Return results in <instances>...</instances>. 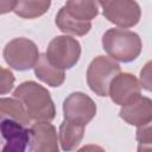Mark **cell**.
Listing matches in <instances>:
<instances>
[{
  "label": "cell",
  "mask_w": 152,
  "mask_h": 152,
  "mask_svg": "<svg viewBox=\"0 0 152 152\" xmlns=\"http://www.w3.org/2000/svg\"><path fill=\"white\" fill-rule=\"evenodd\" d=\"M63 115L65 121L86 127L96 115V104L87 94L75 91L64 100Z\"/></svg>",
  "instance_id": "obj_7"
},
{
  "label": "cell",
  "mask_w": 152,
  "mask_h": 152,
  "mask_svg": "<svg viewBox=\"0 0 152 152\" xmlns=\"http://www.w3.org/2000/svg\"><path fill=\"white\" fill-rule=\"evenodd\" d=\"M139 84L145 90H151V62H147L145 66L140 71V81Z\"/></svg>",
  "instance_id": "obj_20"
},
{
  "label": "cell",
  "mask_w": 152,
  "mask_h": 152,
  "mask_svg": "<svg viewBox=\"0 0 152 152\" xmlns=\"http://www.w3.org/2000/svg\"><path fill=\"white\" fill-rule=\"evenodd\" d=\"M4 59L8 66L18 71H26L34 68L39 59L37 45L28 38L18 37L10 40L2 52Z\"/></svg>",
  "instance_id": "obj_4"
},
{
  "label": "cell",
  "mask_w": 152,
  "mask_h": 152,
  "mask_svg": "<svg viewBox=\"0 0 152 152\" xmlns=\"http://www.w3.org/2000/svg\"><path fill=\"white\" fill-rule=\"evenodd\" d=\"M45 56L50 64L64 71L74 68L81 57L80 42L70 36H57L51 39Z\"/></svg>",
  "instance_id": "obj_3"
},
{
  "label": "cell",
  "mask_w": 152,
  "mask_h": 152,
  "mask_svg": "<svg viewBox=\"0 0 152 152\" xmlns=\"http://www.w3.org/2000/svg\"><path fill=\"white\" fill-rule=\"evenodd\" d=\"M119 115L128 125L135 127L148 125L152 120V101L150 97L140 95L131 103L122 106Z\"/></svg>",
  "instance_id": "obj_11"
},
{
  "label": "cell",
  "mask_w": 152,
  "mask_h": 152,
  "mask_svg": "<svg viewBox=\"0 0 152 152\" xmlns=\"http://www.w3.org/2000/svg\"><path fill=\"white\" fill-rule=\"evenodd\" d=\"M103 50L113 61L129 63L141 52L142 43L138 33L126 28H109L102 36Z\"/></svg>",
  "instance_id": "obj_2"
},
{
  "label": "cell",
  "mask_w": 152,
  "mask_h": 152,
  "mask_svg": "<svg viewBox=\"0 0 152 152\" xmlns=\"http://www.w3.org/2000/svg\"><path fill=\"white\" fill-rule=\"evenodd\" d=\"M34 75L38 80L46 83L50 87H61L65 81V74L64 71L55 68L50 62L48 61L45 53L39 56L38 62L34 65Z\"/></svg>",
  "instance_id": "obj_12"
},
{
  "label": "cell",
  "mask_w": 152,
  "mask_h": 152,
  "mask_svg": "<svg viewBox=\"0 0 152 152\" xmlns=\"http://www.w3.org/2000/svg\"><path fill=\"white\" fill-rule=\"evenodd\" d=\"M83 135H84V127L82 126L70 124L65 120H63L62 124L59 125L58 139L61 147L64 152L74 151L82 141Z\"/></svg>",
  "instance_id": "obj_14"
},
{
  "label": "cell",
  "mask_w": 152,
  "mask_h": 152,
  "mask_svg": "<svg viewBox=\"0 0 152 152\" xmlns=\"http://www.w3.org/2000/svg\"><path fill=\"white\" fill-rule=\"evenodd\" d=\"M50 6V1H17L13 12L24 19H33L48 12Z\"/></svg>",
  "instance_id": "obj_17"
},
{
  "label": "cell",
  "mask_w": 152,
  "mask_h": 152,
  "mask_svg": "<svg viewBox=\"0 0 152 152\" xmlns=\"http://www.w3.org/2000/svg\"><path fill=\"white\" fill-rule=\"evenodd\" d=\"M64 11L78 21L91 23V20L99 14V5L95 1H66L63 6Z\"/></svg>",
  "instance_id": "obj_15"
},
{
  "label": "cell",
  "mask_w": 152,
  "mask_h": 152,
  "mask_svg": "<svg viewBox=\"0 0 152 152\" xmlns=\"http://www.w3.org/2000/svg\"><path fill=\"white\" fill-rule=\"evenodd\" d=\"M0 120L15 121L23 126L31 122L21 102L14 97H0Z\"/></svg>",
  "instance_id": "obj_13"
},
{
  "label": "cell",
  "mask_w": 152,
  "mask_h": 152,
  "mask_svg": "<svg viewBox=\"0 0 152 152\" xmlns=\"http://www.w3.org/2000/svg\"><path fill=\"white\" fill-rule=\"evenodd\" d=\"M30 140V131L25 126L0 120V152H28Z\"/></svg>",
  "instance_id": "obj_8"
},
{
  "label": "cell",
  "mask_w": 152,
  "mask_h": 152,
  "mask_svg": "<svg viewBox=\"0 0 152 152\" xmlns=\"http://www.w3.org/2000/svg\"><path fill=\"white\" fill-rule=\"evenodd\" d=\"M15 77L13 72L8 69L0 66V95L8 94L14 86Z\"/></svg>",
  "instance_id": "obj_18"
},
{
  "label": "cell",
  "mask_w": 152,
  "mask_h": 152,
  "mask_svg": "<svg viewBox=\"0 0 152 152\" xmlns=\"http://www.w3.org/2000/svg\"><path fill=\"white\" fill-rule=\"evenodd\" d=\"M152 128L151 124L137 127V141L138 144H152Z\"/></svg>",
  "instance_id": "obj_19"
},
{
  "label": "cell",
  "mask_w": 152,
  "mask_h": 152,
  "mask_svg": "<svg viewBox=\"0 0 152 152\" xmlns=\"http://www.w3.org/2000/svg\"><path fill=\"white\" fill-rule=\"evenodd\" d=\"M13 97L21 102L30 119L36 122H51L56 116L55 103L49 90L34 81L20 83L13 91Z\"/></svg>",
  "instance_id": "obj_1"
},
{
  "label": "cell",
  "mask_w": 152,
  "mask_h": 152,
  "mask_svg": "<svg viewBox=\"0 0 152 152\" xmlns=\"http://www.w3.org/2000/svg\"><path fill=\"white\" fill-rule=\"evenodd\" d=\"M138 152H152L151 144H138Z\"/></svg>",
  "instance_id": "obj_23"
},
{
  "label": "cell",
  "mask_w": 152,
  "mask_h": 152,
  "mask_svg": "<svg viewBox=\"0 0 152 152\" xmlns=\"http://www.w3.org/2000/svg\"><path fill=\"white\" fill-rule=\"evenodd\" d=\"M76 152H106V150L99 145H94V144H90V145H86L83 147H81L80 150H77Z\"/></svg>",
  "instance_id": "obj_22"
},
{
  "label": "cell",
  "mask_w": 152,
  "mask_h": 152,
  "mask_svg": "<svg viewBox=\"0 0 152 152\" xmlns=\"http://www.w3.org/2000/svg\"><path fill=\"white\" fill-rule=\"evenodd\" d=\"M55 23L62 32L74 36H86L91 28V23L76 20L75 18L69 15L63 7H61L58 13L56 14Z\"/></svg>",
  "instance_id": "obj_16"
},
{
  "label": "cell",
  "mask_w": 152,
  "mask_h": 152,
  "mask_svg": "<svg viewBox=\"0 0 152 152\" xmlns=\"http://www.w3.org/2000/svg\"><path fill=\"white\" fill-rule=\"evenodd\" d=\"M30 131L31 152H59L56 127L50 122H36Z\"/></svg>",
  "instance_id": "obj_10"
},
{
  "label": "cell",
  "mask_w": 152,
  "mask_h": 152,
  "mask_svg": "<svg viewBox=\"0 0 152 152\" xmlns=\"http://www.w3.org/2000/svg\"><path fill=\"white\" fill-rule=\"evenodd\" d=\"M121 72L120 65L107 56L95 57L87 70V83L93 93L99 96H108L112 80Z\"/></svg>",
  "instance_id": "obj_5"
},
{
  "label": "cell",
  "mask_w": 152,
  "mask_h": 152,
  "mask_svg": "<svg viewBox=\"0 0 152 152\" xmlns=\"http://www.w3.org/2000/svg\"><path fill=\"white\" fill-rule=\"evenodd\" d=\"M141 87L138 78L129 72L118 74L110 82L108 95L119 106H126L140 96Z\"/></svg>",
  "instance_id": "obj_9"
},
{
  "label": "cell",
  "mask_w": 152,
  "mask_h": 152,
  "mask_svg": "<svg viewBox=\"0 0 152 152\" xmlns=\"http://www.w3.org/2000/svg\"><path fill=\"white\" fill-rule=\"evenodd\" d=\"M97 5L101 6L103 17L120 28L127 30L128 27L135 26L141 17V10L137 1H99Z\"/></svg>",
  "instance_id": "obj_6"
},
{
  "label": "cell",
  "mask_w": 152,
  "mask_h": 152,
  "mask_svg": "<svg viewBox=\"0 0 152 152\" xmlns=\"http://www.w3.org/2000/svg\"><path fill=\"white\" fill-rule=\"evenodd\" d=\"M15 2L17 1H0V14H5V13H8L11 11L14 10V6H15Z\"/></svg>",
  "instance_id": "obj_21"
}]
</instances>
